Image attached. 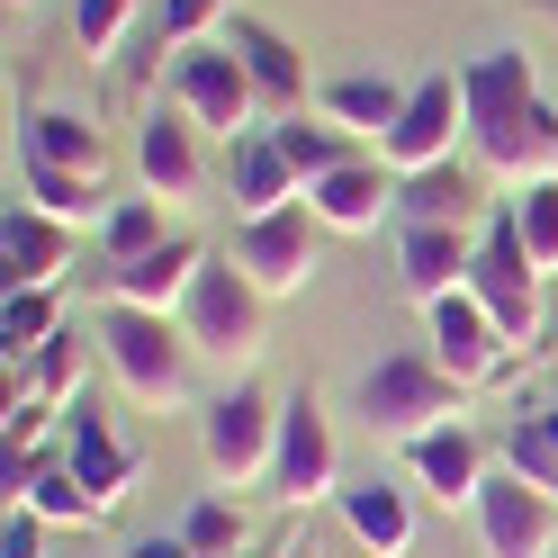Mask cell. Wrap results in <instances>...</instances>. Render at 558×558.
I'll list each match as a JSON object with an SVG mask.
<instances>
[{
    "mask_svg": "<svg viewBox=\"0 0 558 558\" xmlns=\"http://www.w3.org/2000/svg\"><path fill=\"white\" fill-rule=\"evenodd\" d=\"M342 532H352L369 558H405L414 549V505H405V486H388V477H361V486H342Z\"/></svg>",
    "mask_w": 558,
    "mask_h": 558,
    "instance_id": "obj_22",
    "label": "cell"
},
{
    "mask_svg": "<svg viewBox=\"0 0 558 558\" xmlns=\"http://www.w3.org/2000/svg\"><path fill=\"white\" fill-rule=\"evenodd\" d=\"M405 90L414 82H388V73H342V82H325L316 90V118H333V126H352V135H388L397 118H405Z\"/></svg>",
    "mask_w": 558,
    "mask_h": 558,
    "instance_id": "obj_24",
    "label": "cell"
},
{
    "mask_svg": "<svg viewBox=\"0 0 558 558\" xmlns=\"http://www.w3.org/2000/svg\"><path fill=\"white\" fill-rule=\"evenodd\" d=\"M135 181H145V198L162 207H190L207 190V162H198V126L181 109H154L145 126H135Z\"/></svg>",
    "mask_w": 558,
    "mask_h": 558,
    "instance_id": "obj_12",
    "label": "cell"
},
{
    "mask_svg": "<svg viewBox=\"0 0 558 558\" xmlns=\"http://www.w3.org/2000/svg\"><path fill=\"white\" fill-rule=\"evenodd\" d=\"M270 135H279V154L298 162V181H325V171L361 162V135H352V126H333V118H306V109H298V118H279Z\"/></svg>",
    "mask_w": 558,
    "mask_h": 558,
    "instance_id": "obj_27",
    "label": "cell"
},
{
    "mask_svg": "<svg viewBox=\"0 0 558 558\" xmlns=\"http://www.w3.org/2000/svg\"><path fill=\"white\" fill-rule=\"evenodd\" d=\"M154 243H171L162 234V198H118L109 217H99V253L109 262H145Z\"/></svg>",
    "mask_w": 558,
    "mask_h": 558,
    "instance_id": "obj_31",
    "label": "cell"
},
{
    "mask_svg": "<svg viewBox=\"0 0 558 558\" xmlns=\"http://www.w3.org/2000/svg\"><path fill=\"white\" fill-rule=\"evenodd\" d=\"M361 424L405 450V441H424L441 424H460V378H450L433 352H388L361 378Z\"/></svg>",
    "mask_w": 558,
    "mask_h": 558,
    "instance_id": "obj_2",
    "label": "cell"
},
{
    "mask_svg": "<svg viewBox=\"0 0 558 558\" xmlns=\"http://www.w3.org/2000/svg\"><path fill=\"white\" fill-rule=\"evenodd\" d=\"M270 496L279 505H316V496H342L333 486V424L316 397H289L279 405V460H270Z\"/></svg>",
    "mask_w": 558,
    "mask_h": 558,
    "instance_id": "obj_10",
    "label": "cell"
},
{
    "mask_svg": "<svg viewBox=\"0 0 558 558\" xmlns=\"http://www.w3.org/2000/svg\"><path fill=\"white\" fill-rule=\"evenodd\" d=\"M63 469H73L99 505H126V486H135V450L109 433L99 397H82V405H73V433H63Z\"/></svg>",
    "mask_w": 558,
    "mask_h": 558,
    "instance_id": "obj_19",
    "label": "cell"
},
{
    "mask_svg": "<svg viewBox=\"0 0 558 558\" xmlns=\"http://www.w3.org/2000/svg\"><path fill=\"white\" fill-rule=\"evenodd\" d=\"M135 19H145V0H73V46L90 63H109L126 37H135Z\"/></svg>",
    "mask_w": 558,
    "mask_h": 558,
    "instance_id": "obj_32",
    "label": "cell"
},
{
    "mask_svg": "<svg viewBox=\"0 0 558 558\" xmlns=\"http://www.w3.org/2000/svg\"><path fill=\"white\" fill-rule=\"evenodd\" d=\"M505 469L522 486H541V496H558V450L541 433V414H513V424H505Z\"/></svg>",
    "mask_w": 558,
    "mask_h": 558,
    "instance_id": "obj_35",
    "label": "cell"
},
{
    "mask_svg": "<svg viewBox=\"0 0 558 558\" xmlns=\"http://www.w3.org/2000/svg\"><path fill=\"white\" fill-rule=\"evenodd\" d=\"M477 207H486V198H477V171H469L460 154L397 181V226H469Z\"/></svg>",
    "mask_w": 558,
    "mask_h": 558,
    "instance_id": "obj_23",
    "label": "cell"
},
{
    "mask_svg": "<svg viewBox=\"0 0 558 558\" xmlns=\"http://www.w3.org/2000/svg\"><path fill=\"white\" fill-rule=\"evenodd\" d=\"M469 513H477V549L486 558H558V496L522 486L513 469H486Z\"/></svg>",
    "mask_w": 558,
    "mask_h": 558,
    "instance_id": "obj_9",
    "label": "cell"
},
{
    "mask_svg": "<svg viewBox=\"0 0 558 558\" xmlns=\"http://www.w3.org/2000/svg\"><path fill=\"white\" fill-rule=\"evenodd\" d=\"M505 217H513V234H522V253H532V270L558 279V181L513 190V198H505Z\"/></svg>",
    "mask_w": 558,
    "mask_h": 558,
    "instance_id": "obj_30",
    "label": "cell"
},
{
    "mask_svg": "<svg viewBox=\"0 0 558 558\" xmlns=\"http://www.w3.org/2000/svg\"><path fill=\"white\" fill-rule=\"evenodd\" d=\"M19 181H27V207H46V217H63V226H90L99 234V217H109V190L90 181V171H54V162H19Z\"/></svg>",
    "mask_w": 558,
    "mask_h": 558,
    "instance_id": "obj_26",
    "label": "cell"
},
{
    "mask_svg": "<svg viewBox=\"0 0 558 558\" xmlns=\"http://www.w3.org/2000/svg\"><path fill=\"white\" fill-rule=\"evenodd\" d=\"M469 298L496 316V333L513 342V352H532L541 342V270H532V253H522V234H513V217H496L477 234V262H469Z\"/></svg>",
    "mask_w": 558,
    "mask_h": 558,
    "instance_id": "obj_6",
    "label": "cell"
},
{
    "mask_svg": "<svg viewBox=\"0 0 558 558\" xmlns=\"http://www.w3.org/2000/svg\"><path fill=\"white\" fill-rule=\"evenodd\" d=\"M10 10H37V0H10Z\"/></svg>",
    "mask_w": 558,
    "mask_h": 558,
    "instance_id": "obj_41",
    "label": "cell"
},
{
    "mask_svg": "<svg viewBox=\"0 0 558 558\" xmlns=\"http://www.w3.org/2000/svg\"><path fill=\"white\" fill-rule=\"evenodd\" d=\"M469 135V90H460V73H424L405 90V118L378 135V162L397 171H433V162H450V145Z\"/></svg>",
    "mask_w": 558,
    "mask_h": 558,
    "instance_id": "obj_8",
    "label": "cell"
},
{
    "mask_svg": "<svg viewBox=\"0 0 558 558\" xmlns=\"http://www.w3.org/2000/svg\"><path fill=\"white\" fill-rule=\"evenodd\" d=\"M46 532H54V522H37L27 505H10V522H0V558H46Z\"/></svg>",
    "mask_w": 558,
    "mask_h": 558,
    "instance_id": "obj_37",
    "label": "cell"
},
{
    "mask_svg": "<svg viewBox=\"0 0 558 558\" xmlns=\"http://www.w3.org/2000/svg\"><path fill=\"white\" fill-rule=\"evenodd\" d=\"M306 207H316L325 234H378V217H397V171L361 154V162L325 171V181H306Z\"/></svg>",
    "mask_w": 558,
    "mask_h": 558,
    "instance_id": "obj_13",
    "label": "cell"
},
{
    "mask_svg": "<svg viewBox=\"0 0 558 558\" xmlns=\"http://www.w3.org/2000/svg\"><path fill=\"white\" fill-rule=\"evenodd\" d=\"M226 19V0H154V46H207V27Z\"/></svg>",
    "mask_w": 558,
    "mask_h": 558,
    "instance_id": "obj_36",
    "label": "cell"
},
{
    "mask_svg": "<svg viewBox=\"0 0 558 558\" xmlns=\"http://www.w3.org/2000/svg\"><path fill=\"white\" fill-rule=\"evenodd\" d=\"M279 558H316V549H306V541H289V549H279Z\"/></svg>",
    "mask_w": 558,
    "mask_h": 558,
    "instance_id": "obj_40",
    "label": "cell"
},
{
    "mask_svg": "<svg viewBox=\"0 0 558 558\" xmlns=\"http://www.w3.org/2000/svg\"><path fill=\"white\" fill-rule=\"evenodd\" d=\"M27 397H37V405H63V414L82 405V342H73V333L46 342V352L27 361Z\"/></svg>",
    "mask_w": 558,
    "mask_h": 558,
    "instance_id": "obj_34",
    "label": "cell"
},
{
    "mask_svg": "<svg viewBox=\"0 0 558 558\" xmlns=\"http://www.w3.org/2000/svg\"><path fill=\"white\" fill-rule=\"evenodd\" d=\"M46 342H63V298L54 289H10L0 298V352H10V369H27Z\"/></svg>",
    "mask_w": 558,
    "mask_h": 558,
    "instance_id": "obj_28",
    "label": "cell"
},
{
    "mask_svg": "<svg viewBox=\"0 0 558 558\" xmlns=\"http://www.w3.org/2000/svg\"><path fill=\"white\" fill-rule=\"evenodd\" d=\"M198 460L217 486H270L279 460V405L262 388H226L217 405L198 414Z\"/></svg>",
    "mask_w": 558,
    "mask_h": 558,
    "instance_id": "obj_5",
    "label": "cell"
},
{
    "mask_svg": "<svg viewBox=\"0 0 558 558\" xmlns=\"http://www.w3.org/2000/svg\"><path fill=\"white\" fill-rule=\"evenodd\" d=\"M19 162H54V171H90V181H109V135L73 109H37L27 118V154Z\"/></svg>",
    "mask_w": 558,
    "mask_h": 558,
    "instance_id": "obj_25",
    "label": "cell"
},
{
    "mask_svg": "<svg viewBox=\"0 0 558 558\" xmlns=\"http://www.w3.org/2000/svg\"><path fill=\"white\" fill-rule=\"evenodd\" d=\"M460 90H469V135H486V126H505L541 99V73L522 46H486V54L460 63Z\"/></svg>",
    "mask_w": 558,
    "mask_h": 558,
    "instance_id": "obj_17",
    "label": "cell"
},
{
    "mask_svg": "<svg viewBox=\"0 0 558 558\" xmlns=\"http://www.w3.org/2000/svg\"><path fill=\"white\" fill-rule=\"evenodd\" d=\"M433 316V361L460 378V388H477V378H496V361L513 352V342L496 333V316H486V306L460 289V298H441V306H424Z\"/></svg>",
    "mask_w": 558,
    "mask_h": 558,
    "instance_id": "obj_15",
    "label": "cell"
},
{
    "mask_svg": "<svg viewBox=\"0 0 558 558\" xmlns=\"http://www.w3.org/2000/svg\"><path fill=\"white\" fill-rule=\"evenodd\" d=\"M226 190H234V217H279V207H298V198H306L298 162L279 154V135H270V126H253V135L234 145V171H226Z\"/></svg>",
    "mask_w": 558,
    "mask_h": 558,
    "instance_id": "obj_21",
    "label": "cell"
},
{
    "mask_svg": "<svg viewBox=\"0 0 558 558\" xmlns=\"http://www.w3.org/2000/svg\"><path fill=\"white\" fill-rule=\"evenodd\" d=\"M63 262H73V226L10 198V217H0V270H10V289H54Z\"/></svg>",
    "mask_w": 558,
    "mask_h": 558,
    "instance_id": "obj_18",
    "label": "cell"
},
{
    "mask_svg": "<svg viewBox=\"0 0 558 558\" xmlns=\"http://www.w3.org/2000/svg\"><path fill=\"white\" fill-rule=\"evenodd\" d=\"M126 558H198V549H190V541H181V532H171V541H135V549H126Z\"/></svg>",
    "mask_w": 558,
    "mask_h": 558,
    "instance_id": "obj_38",
    "label": "cell"
},
{
    "mask_svg": "<svg viewBox=\"0 0 558 558\" xmlns=\"http://www.w3.org/2000/svg\"><path fill=\"white\" fill-rule=\"evenodd\" d=\"M198 270H207L198 234H171V243H154L145 262H109L99 270V298L109 306H145V316H181V298L198 289Z\"/></svg>",
    "mask_w": 558,
    "mask_h": 558,
    "instance_id": "obj_11",
    "label": "cell"
},
{
    "mask_svg": "<svg viewBox=\"0 0 558 558\" xmlns=\"http://www.w3.org/2000/svg\"><path fill=\"white\" fill-rule=\"evenodd\" d=\"M99 352H109L118 388L135 405H181L190 397V342H181V316H145V306H99Z\"/></svg>",
    "mask_w": 558,
    "mask_h": 558,
    "instance_id": "obj_1",
    "label": "cell"
},
{
    "mask_svg": "<svg viewBox=\"0 0 558 558\" xmlns=\"http://www.w3.org/2000/svg\"><path fill=\"white\" fill-rule=\"evenodd\" d=\"M171 109L198 135L243 145V135L262 126V90H253V73H243V54L226 37H207V46H181V63H171Z\"/></svg>",
    "mask_w": 558,
    "mask_h": 558,
    "instance_id": "obj_4",
    "label": "cell"
},
{
    "mask_svg": "<svg viewBox=\"0 0 558 558\" xmlns=\"http://www.w3.org/2000/svg\"><path fill=\"white\" fill-rule=\"evenodd\" d=\"M469 262H477V234L469 226H397V270H405V298L414 306H441L469 289Z\"/></svg>",
    "mask_w": 558,
    "mask_h": 558,
    "instance_id": "obj_14",
    "label": "cell"
},
{
    "mask_svg": "<svg viewBox=\"0 0 558 558\" xmlns=\"http://www.w3.org/2000/svg\"><path fill=\"white\" fill-rule=\"evenodd\" d=\"M316 207H279V217H234V270L253 279L262 298H298L316 279Z\"/></svg>",
    "mask_w": 558,
    "mask_h": 558,
    "instance_id": "obj_7",
    "label": "cell"
},
{
    "mask_svg": "<svg viewBox=\"0 0 558 558\" xmlns=\"http://www.w3.org/2000/svg\"><path fill=\"white\" fill-rule=\"evenodd\" d=\"M549 19H558V0H549Z\"/></svg>",
    "mask_w": 558,
    "mask_h": 558,
    "instance_id": "obj_42",
    "label": "cell"
},
{
    "mask_svg": "<svg viewBox=\"0 0 558 558\" xmlns=\"http://www.w3.org/2000/svg\"><path fill=\"white\" fill-rule=\"evenodd\" d=\"M405 469H414V486H424L433 505H477L486 450H477L469 424H441V433H424V441H405Z\"/></svg>",
    "mask_w": 558,
    "mask_h": 558,
    "instance_id": "obj_20",
    "label": "cell"
},
{
    "mask_svg": "<svg viewBox=\"0 0 558 558\" xmlns=\"http://www.w3.org/2000/svg\"><path fill=\"white\" fill-rule=\"evenodd\" d=\"M262 289L234 270V253L226 262H207L198 270V289L181 298V342L198 361H226V369H243V361H262V342H270V325H262Z\"/></svg>",
    "mask_w": 558,
    "mask_h": 558,
    "instance_id": "obj_3",
    "label": "cell"
},
{
    "mask_svg": "<svg viewBox=\"0 0 558 558\" xmlns=\"http://www.w3.org/2000/svg\"><path fill=\"white\" fill-rule=\"evenodd\" d=\"M541 433H549V450H558V405H541Z\"/></svg>",
    "mask_w": 558,
    "mask_h": 558,
    "instance_id": "obj_39",
    "label": "cell"
},
{
    "mask_svg": "<svg viewBox=\"0 0 558 558\" xmlns=\"http://www.w3.org/2000/svg\"><path fill=\"white\" fill-rule=\"evenodd\" d=\"M19 505L37 513V522H99V513H109V505H99L63 460H46V450H37V477H27V496H19Z\"/></svg>",
    "mask_w": 558,
    "mask_h": 558,
    "instance_id": "obj_29",
    "label": "cell"
},
{
    "mask_svg": "<svg viewBox=\"0 0 558 558\" xmlns=\"http://www.w3.org/2000/svg\"><path fill=\"white\" fill-rule=\"evenodd\" d=\"M243 532H253V522H243L234 496H198L190 522H181V541H190L198 558H243Z\"/></svg>",
    "mask_w": 558,
    "mask_h": 558,
    "instance_id": "obj_33",
    "label": "cell"
},
{
    "mask_svg": "<svg viewBox=\"0 0 558 558\" xmlns=\"http://www.w3.org/2000/svg\"><path fill=\"white\" fill-rule=\"evenodd\" d=\"M226 46L243 54V73H253V90H262V109H279V118H298L306 109V54L279 37L270 19H226Z\"/></svg>",
    "mask_w": 558,
    "mask_h": 558,
    "instance_id": "obj_16",
    "label": "cell"
}]
</instances>
